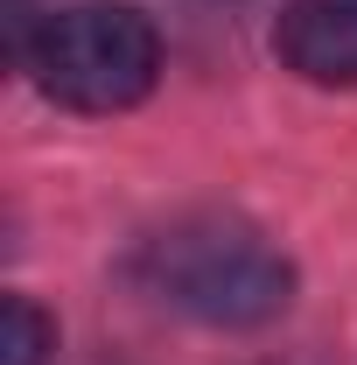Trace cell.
I'll return each instance as SVG.
<instances>
[{
	"instance_id": "obj_1",
	"label": "cell",
	"mask_w": 357,
	"mask_h": 365,
	"mask_svg": "<svg viewBox=\"0 0 357 365\" xmlns=\"http://www.w3.org/2000/svg\"><path fill=\"white\" fill-rule=\"evenodd\" d=\"M140 274L169 309H182L196 323H224V330L280 317L287 295H294V267L238 218H182V225H169L161 239H147Z\"/></svg>"
},
{
	"instance_id": "obj_2",
	"label": "cell",
	"mask_w": 357,
	"mask_h": 365,
	"mask_svg": "<svg viewBox=\"0 0 357 365\" xmlns=\"http://www.w3.org/2000/svg\"><path fill=\"white\" fill-rule=\"evenodd\" d=\"M28 71L70 113H127L154 91L161 36L127 0H78V7H56L43 21Z\"/></svg>"
},
{
	"instance_id": "obj_3",
	"label": "cell",
	"mask_w": 357,
	"mask_h": 365,
	"mask_svg": "<svg viewBox=\"0 0 357 365\" xmlns=\"http://www.w3.org/2000/svg\"><path fill=\"white\" fill-rule=\"evenodd\" d=\"M273 49L309 85H357V0H287Z\"/></svg>"
},
{
	"instance_id": "obj_4",
	"label": "cell",
	"mask_w": 357,
	"mask_h": 365,
	"mask_svg": "<svg viewBox=\"0 0 357 365\" xmlns=\"http://www.w3.org/2000/svg\"><path fill=\"white\" fill-rule=\"evenodd\" d=\"M49 344H56L49 317L28 295H7V302H0V365H43Z\"/></svg>"
}]
</instances>
